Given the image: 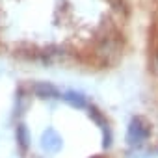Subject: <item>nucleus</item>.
<instances>
[{
  "label": "nucleus",
  "instance_id": "2",
  "mask_svg": "<svg viewBox=\"0 0 158 158\" xmlns=\"http://www.w3.org/2000/svg\"><path fill=\"white\" fill-rule=\"evenodd\" d=\"M15 134H17V143H19V149H21L23 152H26V151H28V147H30V136H28V130L24 128V125H19Z\"/></svg>",
  "mask_w": 158,
  "mask_h": 158
},
{
  "label": "nucleus",
  "instance_id": "3",
  "mask_svg": "<svg viewBox=\"0 0 158 158\" xmlns=\"http://www.w3.org/2000/svg\"><path fill=\"white\" fill-rule=\"evenodd\" d=\"M50 138L48 139H45V145H48V149L50 151H58V147H60V139H58V136L54 134V130H48L47 132Z\"/></svg>",
  "mask_w": 158,
  "mask_h": 158
},
{
  "label": "nucleus",
  "instance_id": "4",
  "mask_svg": "<svg viewBox=\"0 0 158 158\" xmlns=\"http://www.w3.org/2000/svg\"><path fill=\"white\" fill-rule=\"evenodd\" d=\"M73 106H78V108H82V106H86V101L80 97V95H76V93H67V97H65Z\"/></svg>",
  "mask_w": 158,
  "mask_h": 158
},
{
  "label": "nucleus",
  "instance_id": "5",
  "mask_svg": "<svg viewBox=\"0 0 158 158\" xmlns=\"http://www.w3.org/2000/svg\"><path fill=\"white\" fill-rule=\"evenodd\" d=\"M95 158H102V156H95Z\"/></svg>",
  "mask_w": 158,
  "mask_h": 158
},
{
  "label": "nucleus",
  "instance_id": "1",
  "mask_svg": "<svg viewBox=\"0 0 158 158\" xmlns=\"http://www.w3.org/2000/svg\"><path fill=\"white\" fill-rule=\"evenodd\" d=\"M149 132H151V130H149V125H147L143 119L136 117V119H132V121H130V125H128L127 141H128L130 145H136V143H143V141L147 139Z\"/></svg>",
  "mask_w": 158,
  "mask_h": 158
}]
</instances>
